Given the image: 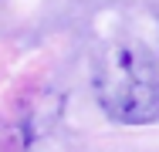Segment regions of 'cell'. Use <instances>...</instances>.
I'll list each match as a JSON object with an SVG mask.
<instances>
[{"instance_id": "1", "label": "cell", "mask_w": 159, "mask_h": 152, "mask_svg": "<svg viewBox=\"0 0 159 152\" xmlns=\"http://www.w3.org/2000/svg\"><path fill=\"white\" fill-rule=\"evenodd\" d=\"M95 98L122 125L159 122V68L142 44H115L95 64Z\"/></svg>"}]
</instances>
